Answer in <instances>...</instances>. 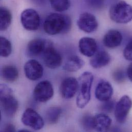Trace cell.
Instances as JSON below:
<instances>
[{"mask_svg":"<svg viewBox=\"0 0 132 132\" xmlns=\"http://www.w3.org/2000/svg\"><path fill=\"white\" fill-rule=\"evenodd\" d=\"M105 0H86L87 5L92 8L100 9L103 7Z\"/></svg>","mask_w":132,"mask_h":132,"instance_id":"4316f807","label":"cell"},{"mask_svg":"<svg viewBox=\"0 0 132 132\" xmlns=\"http://www.w3.org/2000/svg\"><path fill=\"white\" fill-rule=\"evenodd\" d=\"M1 104L6 116L12 117L18 108V102L14 97L12 89L5 84L0 85Z\"/></svg>","mask_w":132,"mask_h":132,"instance_id":"277c9868","label":"cell"},{"mask_svg":"<svg viewBox=\"0 0 132 132\" xmlns=\"http://www.w3.org/2000/svg\"><path fill=\"white\" fill-rule=\"evenodd\" d=\"M79 49L83 55L91 57L96 53L98 46L94 39L90 37H83L79 42Z\"/></svg>","mask_w":132,"mask_h":132,"instance_id":"4fadbf2b","label":"cell"},{"mask_svg":"<svg viewBox=\"0 0 132 132\" xmlns=\"http://www.w3.org/2000/svg\"><path fill=\"white\" fill-rule=\"evenodd\" d=\"M54 90L52 83L47 80L39 82L34 90L35 99L39 102H45L50 100L54 95Z\"/></svg>","mask_w":132,"mask_h":132,"instance_id":"52a82bcc","label":"cell"},{"mask_svg":"<svg viewBox=\"0 0 132 132\" xmlns=\"http://www.w3.org/2000/svg\"><path fill=\"white\" fill-rule=\"evenodd\" d=\"M122 39V36L120 32L115 29H111L108 31L104 36L103 43L106 47L114 48L121 44Z\"/></svg>","mask_w":132,"mask_h":132,"instance_id":"9a60e30c","label":"cell"},{"mask_svg":"<svg viewBox=\"0 0 132 132\" xmlns=\"http://www.w3.org/2000/svg\"><path fill=\"white\" fill-rule=\"evenodd\" d=\"M21 22L23 27L29 31L38 29L40 25V17L38 12L33 9H26L21 14Z\"/></svg>","mask_w":132,"mask_h":132,"instance_id":"5b68a950","label":"cell"},{"mask_svg":"<svg viewBox=\"0 0 132 132\" xmlns=\"http://www.w3.org/2000/svg\"><path fill=\"white\" fill-rule=\"evenodd\" d=\"M12 15L10 11L6 8L1 7L0 9V29L5 31L11 24Z\"/></svg>","mask_w":132,"mask_h":132,"instance_id":"44dd1931","label":"cell"},{"mask_svg":"<svg viewBox=\"0 0 132 132\" xmlns=\"http://www.w3.org/2000/svg\"><path fill=\"white\" fill-rule=\"evenodd\" d=\"M81 123L84 130L89 131L94 130V117L90 115H85L81 119Z\"/></svg>","mask_w":132,"mask_h":132,"instance_id":"d4e9b609","label":"cell"},{"mask_svg":"<svg viewBox=\"0 0 132 132\" xmlns=\"http://www.w3.org/2000/svg\"><path fill=\"white\" fill-rule=\"evenodd\" d=\"M111 60V56L104 51L96 53L90 60V65L94 68H100L108 65Z\"/></svg>","mask_w":132,"mask_h":132,"instance_id":"e0dca14e","label":"cell"},{"mask_svg":"<svg viewBox=\"0 0 132 132\" xmlns=\"http://www.w3.org/2000/svg\"><path fill=\"white\" fill-rule=\"evenodd\" d=\"M0 45L1 56L4 58L9 57L12 52V45L10 42L6 38L1 37Z\"/></svg>","mask_w":132,"mask_h":132,"instance_id":"603a6c76","label":"cell"},{"mask_svg":"<svg viewBox=\"0 0 132 132\" xmlns=\"http://www.w3.org/2000/svg\"><path fill=\"white\" fill-rule=\"evenodd\" d=\"M77 25L80 30L89 34L97 30L98 23L94 14L84 12L80 15L77 20Z\"/></svg>","mask_w":132,"mask_h":132,"instance_id":"9c48e42d","label":"cell"},{"mask_svg":"<svg viewBox=\"0 0 132 132\" xmlns=\"http://www.w3.org/2000/svg\"><path fill=\"white\" fill-rule=\"evenodd\" d=\"M14 126L12 124L7 125L4 129V132H15Z\"/></svg>","mask_w":132,"mask_h":132,"instance_id":"f546056e","label":"cell"},{"mask_svg":"<svg viewBox=\"0 0 132 132\" xmlns=\"http://www.w3.org/2000/svg\"><path fill=\"white\" fill-rule=\"evenodd\" d=\"M52 7L57 12H63L68 9L70 3L69 0H50Z\"/></svg>","mask_w":132,"mask_h":132,"instance_id":"cb8c5ba5","label":"cell"},{"mask_svg":"<svg viewBox=\"0 0 132 132\" xmlns=\"http://www.w3.org/2000/svg\"><path fill=\"white\" fill-rule=\"evenodd\" d=\"M62 114V110L58 106H53L49 108L46 112V119L51 124H55L58 122Z\"/></svg>","mask_w":132,"mask_h":132,"instance_id":"7402d4cb","label":"cell"},{"mask_svg":"<svg viewBox=\"0 0 132 132\" xmlns=\"http://www.w3.org/2000/svg\"><path fill=\"white\" fill-rule=\"evenodd\" d=\"M115 107V102L113 100H109L104 101V103L101 105V110L105 113H111L113 111Z\"/></svg>","mask_w":132,"mask_h":132,"instance_id":"484cf974","label":"cell"},{"mask_svg":"<svg viewBox=\"0 0 132 132\" xmlns=\"http://www.w3.org/2000/svg\"><path fill=\"white\" fill-rule=\"evenodd\" d=\"M123 56L126 59L132 61V40L127 44L123 51Z\"/></svg>","mask_w":132,"mask_h":132,"instance_id":"f1b7e54d","label":"cell"},{"mask_svg":"<svg viewBox=\"0 0 132 132\" xmlns=\"http://www.w3.org/2000/svg\"><path fill=\"white\" fill-rule=\"evenodd\" d=\"M19 132H30V131H28V130H21L19 131Z\"/></svg>","mask_w":132,"mask_h":132,"instance_id":"1f68e13d","label":"cell"},{"mask_svg":"<svg viewBox=\"0 0 132 132\" xmlns=\"http://www.w3.org/2000/svg\"><path fill=\"white\" fill-rule=\"evenodd\" d=\"M21 120L25 126L35 131L42 129L44 125V121L42 117L31 108H28L24 111Z\"/></svg>","mask_w":132,"mask_h":132,"instance_id":"8992f818","label":"cell"},{"mask_svg":"<svg viewBox=\"0 0 132 132\" xmlns=\"http://www.w3.org/2000/svg\"><path fill=\"white\" fill-rule=\"evenodd\" d=\"M94 130L98 132H105L112 125L111 118L104 114H99L94 116Z\"/></svg>","mask_w":132,"mask_h":132,"instance_id":"ac0fdd59","label":"cell"},{"mask_svg":"<svg viewBox=\"0 0 132 132\" xmlns=\"http://www.w3.org/2000/svg\"><path fill=\"white\" fill-rule=\"evenodd\" d=\"M113 78L116 82L118 83H121L125 80L126 74L123 70L120 69H117L114 72L113 74Z\"/></svg>","mask_w":132,"mask_h":132,"instance_id":"83f0119b","label":"cell"},{"mask_svg":"<svg viewBox=\"0 0 132 132\" xmlns=\"http://www.w3.org/2000/svg\"><path fill=\"white\" fill-rule=\"evenodd\" d=\"M132 108V100L127 95L122 97L115 105V117L120 123H124Z\"/></svg>","mask_w":132,"mask_h":132,"instance_id":"ba28073f","label":"cell"},{"mask_svg":"<svg viewBox=\"0 0 132 132\" xmlns=\"http://www.w3.org/2000/svg\"><path fill=\"white\" fill-rule=\"evenodd\" d=\"M71 26V21L70 17L58 13L48 15L43 24L44 31L50 35L67 33L70 30Z\"/></svg>","mask_w":132,"mask_h":132,"instance_id":"6da1fadb","label":"cell"},{"mask_svg":"<svg viewBox=\"0 0 132 132\" xmlns=\"http://www.w3.org/2000/svg\"><path fill=\"white\" fill-rule=\"evenodd\" d=\"M110 17L114 22L126 24L132 20V6L122 1L113 4L109 11Z\"/></svg>","mask_w":132,"mask_h":132,"instance_id":"3957f363","label":"cell"},{"mask_svg":"<svg viewBox=\"0 0 132 132\" xmlns=\"http://www.w3.org/2000/svg\"><path fill=\"white\" fill-rule=\"evenodd\" d=\"M113 93V88L112 85L107 81L101 80L100 81L95 90L96 98L102 102L110 100Z\"/></svg>","mask_w":132,"mask_h":132,"instance_id":"5bb4252c","label":"cell"},{"mask_svg":"<svg viewBox=\"0 0 132 132\" xmlns=\"http://www.w3.org/2000/svg\"><path fill=\"white\" fill-rule=\"evenodd\" d=\"M46 42L42 39H35L30 41L27 47L28 55L31 57H36L43 54L46 48Z\"/></svg>","mask_w":132,"mask_h":132,"instance_id":"2e32d148","label":"cell"},{"mask_svg":"<svg viewBox=\"0 0 132 132\" xmlns=\"http://www.w3.org/2000/svg\"><path fill=\"white\" fill-rule=\"evenodd\" d=\"M94 76L90 72H83L79 78L76 104L79 108H84L90 99L91 88Z\"/></svg>","mask_w":132,"mask_h":132,"instance_id":"7a4b0ae2","label":"cell"},{"mask_svg":"<svg viewBox=\"0 0 132 132\" xmlns=\"http://www.w3.org/2000/svg\"><path fill=\"white\" fill-rule=\"evenodd\" d=\"M1 76L5 81L13 82L18 78L19 72L18 69L15 66L7 65L2 68L1 70Z\"/></svg>","mask_w":132,"mask_h":132,"instance_id":"ffe728a7","label":"cell"},{"mask_svg":"<svg viewBox=\"0 0 132 132\" xmlns=\"http://www.w3.org/2000/svg\"><path fill=\"white\" fill-rule=\"evenodd\" d=\"M24 69L26 77L30 80H39L43 75V66L39 62L34 59L28 61L24 65Z\"/></svg>","mask_w":132,"mask_h":132,"instance_id":"8fae6325","label":"cell"},{"mask_svg":"<svg viewBox=\"0 0 132 132\" xmlns=\"http://www.w3.org/2000/svg\"><path fill=\"white\" fill-rule=\"evenodd\" d=\"M84 64V61L79 57L72 55L66 60L63 69L67 71L75 72L80 69Z\"/></svg>","mask_w":132,"mask_h":132,"instance_id":"d6986e66","label":"cell"},{"mask_svg":"<svg viewBox=\"0 0 132 132\" xmlns=\"http://www.w3.org/2000/svg\"><path fill=\"white\" fill-rule=\"evenodd\" d=\"M45 65L51 69L59 67L62 64V58L60 54L52 46L48 45L43 53Z\"/></svg>","mask_w":132,"mask_h":132,"instance_id":"30bf717a","label":"cell"},{"mask_svg":"<svg viewBox=\"0 0 132 132\" xmlns=\"http://www.w3.org/2000/svg\"><path fill=\"white\" fill-rule=\"evenodd\" d=\"M127 75L130 81L132 82V63L129 65L127 68Z\"/></svg>","mask_w":132,"mask_h":132,"instance_id":"4dcf8cb0","label":"cell"},{"mask_svg":"<svg viewBox=\"0 0 132 132\" xmlns=\"http://www.w3.org/2000/svg\"><path fill=\"white\" fill-rule=\"evenodd\" d=\"M78 89V81L73 77H67L62 82L60 91L63 98L69 99L73 98Z\"/></svg>","mask_w":132,"mask_h":132,"instance_id":"7c38bea8","label":"cell"}]
</instances>
